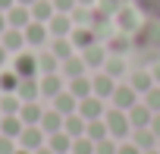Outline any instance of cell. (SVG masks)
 <instances>
[{
	"label": "cell",
	"mask_w": 160,
	"mask_h": 154,
	"mask_svg": "<svg viewBox=\"0 0 160 154\" xmlns=\"http://www.w3.org/2000/svg\"><path fill=\"white\" fill-rule=\"evenodd\" d=\"M104 123H107V129H110V138H116V141H126V138L132 135V123H129V113H126V110L110 107V110L104 113Z\"/></svg>",
	"instance_id": "obj_1"
},
{
	"label": "cell",
	"mask_w": 160,
	"mask_h": 154,
	"mask_svg": "<svg viewBox=\"0 0 160 154\" xmlns=\"http://www.w3.org/2000/svg\"><path fill=\"white\" fill-rule=\"evenodd\" d=\"M110 101H113V107H116V110H126V113H129V110H132V107L138 104V91H135V88H132L129 82H119Z\"/></svg>",
	"instance_id": "obj_2"
},
{
	"label": "cell",
	"mask_w": 160,
	"mask_h": 154,
	"mask_svg": "<svg viewBox=\"0 0 160 154\" xmlns=\"http://www.w3.org/2000/svg\"><path fill=\"white\" fill-rule=\"evenodd\" d=\"M16 141H19V148H25V151H38V148H44V145H47V135H44V129H41V126H25V129H22V135H19Z\"/></svg>",
	"instance_id": "obj_3"
},
{
	"label": "cell",
	"mask_w": 160,
	"mask_h": 154,
	"mask_svg": "<svg viewBox=\"0 0 160 154\" xmlns=\"http://www.w3.org/2000/svg\"><path fill=\"white\" fill-rule=\"evenodd\" d=\"M69 41H72V47L82 54V50H88L91 44H98V32L91 28V25H75L72 28V35H69Z\"/></svg>",
	"instance_id": "obj_4"
},
{
	"label": "cell",
	"mask_w": 160,
	"mask_h": 154,
	"mask_svg": "<svg viewBox=\"0 0 160 154\" xmlns=\"http://www.w3.org/2000/svg\"><path fill=\"white\" fill-rule=\"evenodd\" d=\"M38 82H41V95L44 98H57L60 91H66V75L63 72H50V75H38Z\"/></svg>",
	"instance_id": "obj_5"
},
{
	"label": "cell",
	"mask_w": 160,
	"mask_h": 154,
	"mask_svg": "<svg viewBox=\"0 0 160 154\" xmlns=\"http://www.w3.org/2000/svg\"><path fill=\"white\" fill-rule=\"evenodd\" d=\"M104 101L98 98V95H88V98H82V101H78V116H85L88 123L91 120H104Z\"/></svg>",
	"instance_id": "obj_6"
},
{
	"label": "cell",
	"mask_w": 160,
	"mask_h": 154,
	"mask_svg": "<svg viewBox=\"0 0 160 154\" xmlns=\"http://www.w3.org/2000/svg\"><path fill=\"white\" fill-rule=\"evenodd\" d=\"M116 85H119V82L113 79V75H107L104 69H101V72L94 75V79H91V91H94V95H98L101 101H107V98H113V91H116Z\"/></svg>",
	"instance_id": "obj_7"
},
{
	"label": "cell",
	"mask_w": 160,
	"mask_h": 154,
	"mask_svg": "<svg viewBox=\"0 0 160 154\" xmlns=\"http://www.w3.org/2000/svg\"><path fill=\"white\" fill-rule=\"evenodd\" d=\"M13 69L19 72V79H32V75H38V57L35 54H16V60H13Z\"/></svg>",
	"instance_id": "obj_8"
},
{
	"label": "cell",
	"mask_w": 160,
	"mask_h": 154,
	"mask_svg": "<svg viewBox=\"0 0 160 154\" xmlns=\"http://www.w3.org/2000/svg\"><path fill=\"white\" fill-rule=\"evenodd\" d=\"M72 28H75V25H72V19H69L66 13H53V19L47 22V32H50L53 38H69Z\"/></svg>",
	"instance_id": "obj_9"
},
{
	"label": "cell",
	"mask_w": 160,
	"mask_h": 154,
	"mask_svg": "<svg viewBox=\"0 0 160 154\" xmlns=\"http://www.w3.org/2000/svg\"><path fill=\"white\" fill-rule=\"evenodd\" d=\"M22 32H25V44H32V47H38V44H44V41L50 38V32H47V22H35V19H32V22H28Z\"/></svg>",
	"instance_id": "obj_10"
},
{
	"label": "cell",
	"mask_w": 160,
	"mask_h": 154,
	"mask_svg": "<svg viewBox=\"0 0 160 154\" xmlns=\"http://www.w3.org/2000/svg\"><path fill=\"white\" fill-rule=\"evenodd\" d=\"M151 120H154V110L144 107L141 101L129 110V123H132V129H151Z\"/></svg>",
	"instance_id": "obj_11"
},
{
	"label": "cell",
	"mask_w": 160,
	"mask_h": 154,
	"mask_svg": "<svg viewBox=\"0 0 160 154\" xmlns=\"http://www.w3.org/2000/svg\"><path fill=\"white\" fill-rule=\"evenodd\" d=\"M0 44H3L10 54H22V47H25V32H22V28H7L3 35H0Z\"/></svg>",
	"instance_id": "obj_12"
},
{
	"label": "cell",
	"mask_w": 160,
	"mask_h": 154,
	"mask_svg": "<svg viewBox=\"0 0 160 154\" xmlns=\"http://www.w3.org/2000/svg\"><path fill=\"white\" fill-rule=\"evenodd\" d=\"M19 101H38L41 98V82H38V75H32V79H19V88H16Z\"/></svg>",
	"instance_id": "obj_13"
},
{
	"label": "cell",
	"mask_w": 160,
	"mask_h": 154,
	"mask_svg": "<svg viewBox=\"0 0 160 154\" xmlns=\"http://www.w3.org/2000/svg\"><path fill=\"white\" fill-rule=\"evenodd\" d=\"M85 69H88V63L82 60V54H75V57H69V60L60 63V72L66 75V82H69V79H78V75H85Z\"/></svg>",
	"instance_id": "obj_14"
},
{
	"label": "cell",
	"mask_w": 160,
	"mask_h": 154,
	"mask_svg": "<svg viewBox=\"0 0 160 154\" xmlns=\"http://www.w3.org/2000/svg\"><path fill=\"white\" fill-rule=\"evenodd\" d=\"M41 116H44V107H41L38 101H25V104L19 107V120H22L25 126H38Z\"/></svg>",
	"instance_id": "obj_15"
},
{
	"label": "cell",
	"mask_w": 160,
	"mask_h": 154,
	"mask_svg": "<svg viewBox=\"0 0 160 154\" xmlns=\"http://www.w3.org/2000/svg\"><path fill=\"white\" fill-rule=\"evenodd\" d=\"M7 22H10V28H25L28 22H32V7H13V10H7Z\"/></svg>",
	"instance_id": "obj_16"
},
{
	"label": "cell",
	"mask_w": 160,
	"mask_h": 154,
	"mask_svg": "<svg viewBox=\"0 0 160 154\" xmlns=\"http://www.w3.org/2000/svg\"><path fill=\"white\" fill-rule=\"evenodd\" d=\"M82 60H85L88 66H94V69H104V63H107V47L98 41V44H91L88 50H82Z\"/></svg>",
	"instance_id": "obj_17"
},
{
	"label": "cell",
	"mask_w": 160,
	"mask_h": 154,
	"mask_svg": "<svg viewBox=\"0 0 160 154\" xmlns=\"http://www.w3.org/2000/svg\"><path fill=\"white\" fill-rule=\"evenodd\" d=\"M53 110H57V113H63V116L78 113V98H75V95H69V91H60V95L53 98Z\"/></svg>",
	"instance_id": "obj_18"
},
{
	"label": "cell",
	"mask_w": 160,
	"mask_h": 154,
	"mask_svg": "<svg viewBox=\"0 0 160 154\" xmlns=\"http://www.w3.org/2000/svg\"><path fill=\"white\" fill-rule=\"evenodd\" d=\"M63 120H66V116H63V113H57V110L50 107V110H44V116H41V123H38V126L44 129V135H53V132H63Z\"/></svg>",
	"instance_id": "obj_19"
},
{
	"label": "cell",
	"mask_w": 160,
	"mask_h": 154,
	"mask_svg": "<svg viewBox=\"0 0 160 154\" xmlns=\"http://www.w3.org/2000/svg\"><path fill=\"white\" fill-rule=\"evenodd\" d=\"M129 85L138 91V95H144V91H151L157 82H154V75H151V69H138V72H132L129 75Z\"/></svg>",
	"instance_id": "obj_20"
},
{
	"label": "cell",
	"mask_w": 160,
	"mask_h": 154,
	"mask_svg": "<svg viewBox=\"0 0 160 154\" xmlns=\"http://www.w3.org/2000/svg\"><path fill=\"white\" fill-rule=\"evenodd\" d=\"M85 129H88V120H85V116H78V113H69V116L63 120V132L72 135V138L85 135Z\"/></svg>",
	"instance_id": "obj_21"
},
{
	"label": "cell",
	"mask_w": 160,
	"mask_h": 154,
	"mask_svg": "<svg viewBox=\"0 0 160 154\" xmlns=\"http://www.w3.org/2000/svg\"><path fill=\"white\" fill-rule=\"evenodd\" d=\"M66 91H69V95H75L78 101H82V98H88V95H94V91H91V79H88V75L69 79V82H66Z\"/></svg>",
	"instance_id": "obj_22"
},
{
	"label": "cell",
	"mask_w": 160,
	"mask_h": 154,
	"mask_svg": "<svg viewBox=\"0 0 160 154\" xmlns=\"http://www.w3.org/2000/svg\"><path fill=\"white\" fill-rule=\"evenodd\" d=\"M47 148H50L53 154H69V151H72V135L53 132V135H47Z\"/></svg>",
	"instance_id": "obj_23"
},
{
	"label": "cell",
	"mask_w": 160,
	"mask_h": 154,
	"mask_svg": "<svg viewBox=\"0 0 160 154\" xmlns=\"http://www.w3.org/2000/svg\"><path fill=\"white\" fill-rule=\"evenodd\" d=\"M19 88V72L10 66V69H0V91L3 95H16Z\"/></svg>",
	"instance_id": "obj_24"
},
{
	"label": "cell",
	"mask_w": 160,
	"mask_h": 154,
	"mask_svg": "<svg viewBox=\"0 0 160 154\" xmlns=\"http://www.w3.org/2000/svg\"><path fill=\"white\" fill-rule=\"evenodd\" d=\"M50 54L63 63V60H69V57H75V47H72V41L69 38H53V44H50Z\"/></svg>",
	"instance_id": "obj_25"
},
{
	"label": "cell",
	"mask_w": 160,
	"mask_h": 154,
	"mask_svg": "<svg viewBox=\"0 0 160 154\" xmlns=\"http://www.w3.org/2000/svg\"><path fill=\"white\" fill-rule=\"evenodd\" d=\"M53 13H57V10H53V0H38V3L32 7V19H35V22H50Z\"/></svg>",
	"instance_id": "obj_26"
},
{
	"label": "cell",
	"mask_w": 160,
	"mask_h": 154,
	"mask_svg": "<svg viewBox=\"0 0 160 154\" xmlns=\"http://www.w3.org/2000/svg\"><path fill=\"white\" fill-rule=\"evenodd\" d=\"M22 129H25V123H22L19 116H3V120H0V135L19 138V135H22Z\"/></svg>",
	"instance_id": "obj_27"
},
{
	"label": "cell",
	"mask_w": 160,
	"mask_h": 154,
	"mask_svg": "<svg viewBox=\"0 0 160 154\" xmlns=\"http://www.w3.org/2000/svg\"><path fill=\"white\" fill-rule=\"evenodd\" d=\"M50 72H60V60L50 50H44L38 54V75H50Z\"/></svg>",
	"instance_id": "obj_28"
},
{
	"label": "cell",
	"mask_w": 160,
	"mask_h": 154,
	"mask_svg": "<svg viewBox=\"0 0 160 154\" xmlns=\"http://www.w3.org/2000/svg\"><path fill=\"white\" fill-rule=\"evenodd\" d=\"M141 151H148V148H157V135L151 132V129H132V135H129Z\"/></svg>",
	"instance_id": "obj_29"
},
{
	"label": "cell",
	"mask_w": 160,
	"mask_h": 154,
	"mask_svg": "<svg viewBox=\"0 0 160 154\" xmlns=\"http://www.w3.org/2000/svg\"><path fill=\"white\" fill-rule=\"evenodd\" d=\"M116 22H119V28L129 35V32H135V25H138V16H135V10H129V7H119V13H116Z\"/></svg>",
	"instance_id": "obj_30"
},
{
	"label": "cell",
	"mask_w": 160,
	"mask_h": 154,
	"mask_svg": "<svg viewBox=\"0 0 160 154\" xmlns=\"http://www.w3.org/2000/svg\"><path fill=\"white\" fill-rule=\"evenodd\" d=\"M19 107H22L19 95H0V113L3 116H19Z\"/></svg>",
	"instance_id": "obj_31"
},
{
	"label": "cell",
	"mask_w": 160,
	"mask_h": 154,
	"mask_svg": "<svg viewBox=\"0 0 160 154\" xmlns=\"http://www.w3.org/2000/svg\"><path fill=\"white\" fill-rule=\"evenodd\" d=\"M85 135H88L91 141H104V138H110V129H107L104 120H91L88 129H85Z\"/></svg>",
	"instance_id": "obj_32"
},
{
	"label": "cell",
	"mask_w": 160,
	"mask_h": 154,
	"mask_svg": "<svg viewBox=\"0 0 160 154\" xmlns=\"http://www.w3.org/2000/svg\"><path fill=\"white\" fill-rule=\"evenodd\" d=\"M104 72H107V75H113V79H119V75L126 72V60H122V57H116V54H110V57H107V63H104Z\"/></svg>",
	"instance_id": "obj_33"
},
{
	"label": "cell",
	"mask_w": 160,
	"mask_h": 154,
	"mask_svg": "<svg viewBox=\"0 0 160 154\" xmlns=\"http://www.w3.org/2000/svg\"><path fill=\"white\" fill-rule=\"evenodd\" d=\"M126 50H129V35H126V32L107 41V54H116V57H122Z\"/></svg>",
	"instance_id": "obj_34"
},
{
	"label": "cell",
	"mask_w": 160,
	"mask_h": 154,
	"mask_svg": "<svg viewBox=\"0 0 160 154\" xmlns=\"http://www.w3.org/2000/svg\"><path fill=\"white\" fill-rule=\"evenodd\" d=\"M94 145L98 141H91L88 135H78V138H72V151L69 154H94Z\"/></svg>",
	"instance_id": "obj_35"
},
{
	"label": "cell",
	"mask_w": 160,
	"mask_h": 154,
	"mask_svg": "<svg viewBox=\"0 0 160 154\" xmlns=\"http://www.w3.org/2000/svg\"><path fill=\"white\" fill-rule=\"evenodd\" d=\"M144 107H151L154 113H160V85H154L151 91H144V101H141Z\"/></svg>",
	"instance_id": "obj_36"
},
{
	"label": "cell",
	"mask_w": 160,
	"mask_h": 154,
	"mask_svg": "<svg viewBox=\"0 0 160 154\" xmlns=\"http://www.w3.org/2000/svg\"><path fill=\"white\" fill-rule=\"evenodd\" d=\"M116 148H119L116 138H104V141L94 145V154H116Z\"/></svg>",
	"instance_id": "obj_37"
},
{
	"label": "cell",
	"mask_w": 160,
	"mask_h": 154,
	"mask_svg": "<svg viewBox=\"0 0 160 154\" xmlns=\"http://www.w3.org/2000/svg\"><path fill=\"white\" fill-rule=\"evenodd\" d=\"M16 148H19V141H16V138L0 135V154H16Z\"/></svg>",
	"instance_id": "obj_38"
},
{
	"label": "cell",
	"mask_w": 160,
	"mask_h": 154,
	"mask_svg": "<svg viewBox=\"0 0 160 154\" xmlns=\"http://www.w3.org/2000/svg\"><path fill=\"white\" fill-rule=\"evenodd\" d=\"M75 7H78V0H53V10H57V13H66V16H69Z\"/></svg>",
	"instance_id": "obj_39"
},
{
	"label": "cell",
	"mask_w": 160,
	"mask_h": 154,
	"mask_svg": "<svg viewBox=\"0 0 160 154\" xmlns=\"http://www.w3.org/2000/svg\"><path fill=\"white\" fill-rule=\"evenodd\" d=\"M116 154H141V148L129 138V141H119V148H116Z\"/></svg>",
	"instance_id": "obj_40"
},
{
	"label": "cell",
	"mask_w": 160,
	"mask_h": 154,
	"mask_svg": "<svg viewBox=\"0 0 160 154\" xmlns=\"http://www.w3.org/2000/svg\"><path fill=\"white\" fill-rule=\"evenodd\" d=\"M151 132L160 138V113H154V120H151Z\"/></svg>",
	"instance_id": "obj_41"
},
{
	"label": "cell",
	"mask_w": 160,
	"mask_h": 154,
	"mask_svg": "<svg viewBox=\"0 0 160 154\" xmlns=\"http://www.w3.org/2000/svg\"><path fill=\"white\" fill-rule=\"evenodd\" d=\"M7 60H10V50L0 44V69H7Z\"/></svg>",
	"instance_id": "obj_42"
},
{
	"label": "cell",
	"mask_w": 160,
	"mask_h": 154,
	"mask_svg": "<svg viewBox=\"0 0 160 154\" xmlns=\"http://www.w3.org/2000/svg\"><path fill=\"white\" fill-rule=\"evenodd\" d=\"M7 28H10V22H7V13H3V10H0V35H3Z\"/></svg>",
	"instance_id": "obj_43"
},
{
	"label": "cell",
	"mask_w": 160,
	"mask_h": 154,
	"mask_svg": "<svg viewBox=\"0 0 160 154\" xmlns=\"http://www.w3.org/2000/svg\"><path fill=\"white\" fill-rule=\"evenodd\" d=\"M151 75H154V82L160 85V63H154V66H151Z\"/></svg>",
	"instance_id": "obj_44"
},
{
	"label": "cell",
	"mask_w": 160,
	"mask_h": 154,
	"mask_svg": "<svg viewBox=\"0 0 160 154\" xmlns=\"http://www.w3.org/2000/svg\"><path fill=\"white\" fill-rule=\"evenodd\" d=\"M13 7H16V0H0V10H3V13L13 10Z\"/></svg>",
	"instance_id": "obj_45"
},
{
	"label": "cell",
	"mask_w": 160,
	"mask_h": 154,
	"mask_svg": "<svg viewBox=\"0 0 160 154\" xmlns=\"http://www.w3.org/2000/svg\"><path fill=\"white\" fill-rule=\"evenodd\" d=\"M16 3H19V7H35L38 0H16Z\"/></svg>",
	"instance_id": "obj_46"
},
{
	"label": "cell",
	"mask_w": 160,
	"mask_h": 154,
	"mask_svg": "<svg viewBox=\"0 0 160 154\" xmlns=\"http://www.w3.org/2000/svg\"><path fill=\"white\" fill-rule=\"evenodd\" d=\"M98 0H78V7H94Z\"/></svg>",
	"instance_id": "obj_47"
},
{
	"label": "cell",
	"mask_w": 160,
	"mask_h": 154,
	"mask_svg": "<svg viewBox=\"0 0 160 154\" xmlns=\"http://www.w3.org/2000/svg\"><path fill=\"white\" fill-rule=\"evenodd\" d=\"M35 154H53V151H50V148H47V145H44V148H38V151H35Z\"/></svg>",
	"instance_id": "obj_48"
},
{
	"label": "cell",
	"mask_w": 160,
	"mask_h": 154,
	"mask_svg": "<svg viewBox=\"0 0 160 154\" xmlns=\"http://www.w3.org/2000/svg\"><path fill=\"white\" fill-rule=\"evenodd\" d=\"M141 154H160V148H148V151H141Z\"/></svg>",
	"instance_id": "obj_49"
},
{
	"label": "cell",
	"mask_w": 160,
	"mask_h": 154,
	"mask_svg": "<svg viewBox=\"0 0 160 154\" xmlns=\"http://www.w3.org/2000/svg\"><path fill=\"white\" fill-rule=\"evenodd\" d=\"M16 154H35V151H25V148H16Z\"/></svg>",
	"instance_id": "obj_50"
},
{
	"label": "cell",
	"mask_w": 160,
	"mask_h": 154,
	"mask_svg": "<svg viewBox=\"0 0 160 154\" xmlns=\"http://www.w3.org/2000/svg\"><path fill=\"white\" fill-rule=\"evenodd\" d=\"M0 120H3V113H0Z\"/></svg>",
	"instance_id": "obj_51"
},
{
	"label": "cell",
	"mask_w": 160,
	"mask_h": 154,
	"mask_svg": "<svg viewBox=\"0 0 160 154\" xmlns=\"http://www.w3.org/2000/svg\"><path fill=\"white\" fill-rule=\"evenodd\" d=\"M0 95H3V91H0Z\"/></svg>",
	"instance_id": "obj_52"
}]
</instances>
